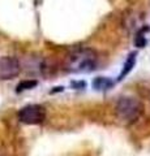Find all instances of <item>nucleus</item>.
<instances>
[{
	"label": "nucleus",
	"mask_w": 150,
	"mask_h": 156,
	"mask_svg": "<svg viewBox=\"0 0 150 156\" xmlns=\"http://www.w3.org/2000/svg\"><path fill=\"white\" fill-rule=\"evenodd\" d=\"M38 85V81L35 80H24L16 86V92H22L26 90H31Z\"/></svg>",
	"instance_id": "obj_7"
},
{
	"label": "nucleus",
	"mask_w": 150,
	"mask_h": 156,
	"mask_svg": "<svg viewBox=\"0 0 150 156\" xmlns=\"http://www.w3.org/2000/svg\"><path fill=\"white\" fill-rule=\"evenodd\" d=\"M116 82L108 77H95L93 81V89L97 91H108L112 89Z\"/></svg>",
	"instance_id": "obj_6"
},
{
	"label": "nucleus",
	"mask_w": 150,
	"mask_h": 156,
	"mask_svg": "<svg viewBox=\"0 0 150 156\" xmlns=\"http://www.w3.org/2000/svg\"><path fill=\"white\" fill-rule=\"evenodd\" d=\"M98 55L91 48H77L69 52L64 58V69L68 73H90L97 69Z\"/></svg>",
	"instance_id": "obj_1"
},
{
	"label": "nucleus",
	"mask_w": 150,
	"mask_h": 156,
	"mask_svg": "<svg viewBox=\"0 0 150 156\" xmlns=\"http://www.w3.org/2000/svg\"><path fill=\"white\" fill-rule=\"evenodd\" d=\"M71 86H72V89H75V90H84L86 89V82L85 81H72L71 82Z\"/></svg>",
	"instance_id": "obj_9"
},
{
	"label": "nucleus",
	"mask_w": 150,
	"mask_h": 156,
	"mask_svg": "<svg viewBox=\"0 0 150 156\" xmlns=\"http://www.w3.org/2000/svg\"><path fill=\"white\" fill-rule=\"evenodd\" d=\"M21 73V64L16 57H0V81H8L16 78Z\"/></svg>",
	"instance_id": "obj_4"
},
{
	"label": "nucleus",
	"mask_w": 150,
	"mask_h": 156,
	"mask_svg": "<svg viewBox=\"0 0 150 156\" xmlns=\"http://www.w3.org/2000/svg\"><path fill=\"white\" fill-rule=\"evenodd\" d=\"M144 112V105L137 98L123 96L120 98L115 107V113L118 120L124 124H133L140 119Z\"/></svg>",
	"instance_id": "obj_2"
},
{
	"label": "nucleus",
	"mask_w": 150,
	"mask_h": 156,
	"mask_svg": "<svg viewBox=\"0 0 150 156\" xmlns=\"http://www.w3.org/2000/svg\"><path fill=\"white\" fill-rule=\"evenodd\" d=\"M63 90H64V87L60 86V87H55V90H52L51 92H57V91H63Z\"/></svg>",
	"instance_id": "obj_10"
},
{
	"label": "nucleus",
	"mask_w": 150,
	"mask_h": 156,
	"mask_svg": "<svg viewBox=\"0 0 150 156\" xmlns=\"http://www.w3.org/2000/svg\"><path fill=\"white\" fill-rule=\"evenodd\" d=\"M18 120L26 125H38L46 120V108L41 104H27L18 111Z\"/></svg>",
	"instance_id": "obj_3"
},
{
	"label": "nucleus",
	"mask_w": 150,
	"mask_h": 156,
	"mask_svg": "<svg viewBox=\"0 0 150 156\" xmlns=\"http://www.w3.org/2000/svg\"><path fill=\"white\" fill-rule=\"evenodd\" d=\"M145 30H149V27L141 29V30L136 34V37H134V46L138 47V48H144L146 46V38H145V34H144Z\"/></svg>",
	"instance_id": "obj_8"
},
{
	"label": "nucleus",
	"mask_w": 150,
	"mask_h": 156,
	"mask_svg": "<svg viewBox=\"0 0 150 156\" xmlns=\"http://www.w3.org/2000/svg\"><path fill=\"white\" fill-rule=\"evenodd\" d=\"M136 61H137V52L133 51V52H130L129 55L127 56V58H125V62H124V65H123V69H122V72H120V74L118 76V80H116V82L123 81L124 78L133 70L134 65H136Z\"/></svg>",
	"instance_id": "obj_5"
}]
</instances>
